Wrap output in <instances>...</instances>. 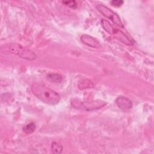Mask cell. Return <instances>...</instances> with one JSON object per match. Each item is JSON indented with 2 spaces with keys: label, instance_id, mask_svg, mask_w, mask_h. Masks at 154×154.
Here are the masks:
<instances>
[{
  "label": "cell",
  "instance_id": "obj_2",
  "mask_svg": "<svg viewBox=\"0 0 154 154\" xmlns=\"http://www.w3.org/2000/svg\"><path fill=\"white\" fill-rule=\"evenodd\" d=\"M5 49L10 54L17 55L21 58L33 61L36 59L35 53L28 49L24 48L22 45L17 43H10L5 46Z\"/></svg>",
  "mask_w": 154,
  "mask_h": 154
},
{
  "label": "cell",
  "instance_id": "obj_4",
  "mask_svg": "<svg viewBox=\"0 0 154 154\" xmlns=\"http://www.w3.org/2000/svg\"><path fill=\"white\" fill-rule=\"evenodd\" d=\"M96 8L100 13H102L106 17L111 19L112 22L117 25L120 28L124 27L119 16L117 13L114 12L112 10L103 4H97L96 5Z\"/></svg>",
  "mask_w": 154,
  "mask_h": 154
},
{
  "label": "cell",
  "instance_id": "obj_8",
  "mask_svg": "<svg viewBox=\"0 0 154 154\" xmlns=\"http://www.w3.org/2000/svg\"><path fill=\"white\" fill-rule=\"evenodd\" d=\"M101 25L103 29L109 34H114L116 31V29L113 28V26L111 25L109 21L106 19H102L101 20Z\"/></svg>",
  "mask_w": 154,
  "mask_h": 154
},
{
  "label": "cell",
  "instance_id": "obj_9",
  "mask_svg": "<svg viewBox=\"0 0 154 154\" xmlns=\"http://www.w3.org/2000/svg\"><path fill=\"white\" fill-rule=\"evenodd\" d=\"M94 86L92 81L88 79H84L81 81L78 84V88L80 90H84L85 88H93Z\"/></svg>",
  "mask_w": 154,
  "mask_h": 154
},
{
  "label": "cell",
  "instance_id": "obj_13",
  "mask_svg": "<svg viewBox=\"0 0 154 154\" xmlns=\"http://www.w3.org/2000/svg\"><path fill=\"white\" fill-rule=\"evenodd\" d=\"M62 3H63L64 5L72 8H75L77 7V3L75 1H63Z\"/></svg>",
  "mask_w": 154,
  "mask_h": 154
},
{
  "label": "cell",
  "instance_id": "obj_1",
  "mask_svg": "<svg viewBox=\"0 0 154 154\" xmlns=\"http://www.w3.org/2000/svg\"><path fill=\"white\" fill-rule=\"evenodd\" d=\"M31 90L37 98L47 104L55 105L60 100V96L58 93L43 84L34 83L31 85Z\"/></svg>",
  "mask_w": 154,
  "mask_h": 154
},
{
  "label": "cell",
  "instance_id": "obj_6",
  "mask_svg": "<svg viewBox=\"0 0 154 154\" xmlns=\"http://www.w3.org/2000/svg\"><path fill=\"white\" fill-rule=\"evenodd\" d=\"M81 41L85 44V45L93 48H98L100 46V44L99 42L96 40L93 37L89 35L88 34H83L81 36Z\"/></svg>",
  "mask_w": 154,
  "mask_h": 154
},
{
  "label": "cell",
  "instance_id": "obj_12",
  "mask_svg": "<svg viewBox=\"0 0 154 154\" xmlns=\"http://www.w3.org/2000/svg\"><path fill=\"white\" fill-rule=\"evenodd\" d=\"M63 146L59 143L54 141L51 144V150L54 153H60L63 150Z\"/></svg>",
  "mask_w": 154,
  "mask_h": 154
},
{
  "label": "cell",
  "instance_id": "obj_3",
  "mask_svg": "<svg viewBox=\"0 0 154 154\" xmlns=\"http://www.w3.org/2000/svg\"><path fill=\"white\" fill-rule=\"evenodd\" d=\"M70 103L73 107L81 110H85L87 111L99 109L103 107L106 103L101 100H96L93 101L82 102L79 99H71Z\"/></svg>",
  "mask_w": 154,
  "mask_h": 154
},
{
  "label": "cell",
  "instance_id": "obj_5",
  "mask_svg": "<svg viewBox=\"0 0 154 154\" xmlns=\"http://www.w3.org/2000/svg\"><path fill=\"white\" fill-rule=\"evenodd\" d=\"M117 106L123 111H128L132 107V102L128 97L123 96H119L116 99Z\"/></svg>",
  "mask_w": 154,
  "mask_h": 154
},
{
  "label": "cell",
  "instance_id": "obj_14",
  "mask_svg": "<svg viewBox=\"0 0 154 154\" xmlns=\"http://www.w3.org/2000/svg\"><path fill=\"white\" fill-rule=\"evenodd\" d=\"M110 3L114 7H119L123 5V4L124 3V1L122 0H112L110 2Z\"/></svg>",
  "mask_w": 154,
  "mask_h": 154
},
{
  "label": "cell",
  "instance_id": "obj_10",
  "mask_svg": "<svg viewBox=\"0 0 154 154\" xmlns=\"http://www.w3.org/2000/svg\"><path fill=\"white\" fill-rule=\"evenodd\" d=\"M47 79L54 83H60L62 81V76L58 73H50L47 75Z\"/></svg>",
  "mask_w": 154,
  "mask_h": 154
},
{
  "label": "cell",
  "instance_id": "obj_11",
  "mask_svg": "<svg viewBox=\"0 0 154 154\" xmlns=\"http://www.w3.org/2000/svg\"><path fill=\"white\" fill-rule=\"evenodd\" d=\"M35 128H36V125H35V123L31 122V123L26 125L23 128V131L25 132V134H31L34 132Z\"/></svg>",
  "mask_w": 154,
  "mask_h": 154
},
{
  "label": "cell",
  "instance_id": "obj_7",
  "mask_svg": "<svg viewBox=\"0 0 154 154\" xmlns=\"http://www.w3.org/2000/svg\"><path fill=\"white\" fill-rule=\"evenodd\" d=\"M114 34H115L116 37L118 40H119L120 41H121L122 43H123L126 45H128V46L132 45L134 43V41L133 40L130 39L125 34H124L122 31L119 29H116Z\"/></svg>",
  "mask_w": 154,
  "mask_h": 154
}]
</instances>
